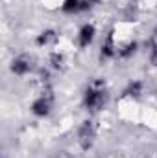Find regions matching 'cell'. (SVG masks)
I'll list each match as a JSON object with an SVG mask.
<instances>
[{
	"mask_svg": "<svg viewBox=\"0 0 157 158\" xmlns=\"http://www.w3.org/2000/svg\"><path fill=\"white\" fill-rule=\"evenodd\" d=\"M34 112L39 114V116H44V114L48 112V101H46L44 98H41V99H37V101L34 103Z\"/></svg>",
	"mask_w": 157,
	"mask_h": 158,
	"instance_id": "4",
	"label": "cell"
},
{
	"mask_svg": "<svg viewBox=\"0 0 157 158\" xmlns=\"http://www.w3.org/2000/svg\"><path fill=\"white\" fill-rule=\"evenodd\" d=\"M92 35H94V28L92 26H83V30L79 33V44L81 46H87L92 40Z\"/></svg>",
	"mask_w": 157,
	"mask_h": 158,
	"instance_id": "3",
	"label": "cell"
},
{
	"mask_svg": "<svg viewBox=\"0 0 157 158\" xmlns=\"http://www.w3.org/2000/svg\"><path fill=\"white\" fill-rule=\"evenodd\" d=\"M104 101H105V92L102 88V83H92L91 88L87 90V96H85L87 107L92 109V110H96V109H100L104 105Z\"/></svg>",
	"mask_w": 157,
	"mask_h": 158,
	"instance_id": "1",
	"label": "cell"
},
{
	"mask_svg": "<svg viewBox=\"0 0 157 158\" xmlns=\"http://www.w3.org/2000/svg\"><path fill=\"white\" fill-rule=\"evenodd\" d=\"M92 2H96V0H92Z\"/></svg>",
	"mask_w": 157,
	"mask_h": 158,
	"instance_id": "9",
	"label": "cell"
},
{
	"mask_svg": "<svg viewBox=\"0 0 157 158\" xmlns=\"http://www.w3.org/2000/svg\"><path fill=\"white\" fill-rule=\"evenodd\" d=\"M129 92L137 96V94L141 92V83H135V85H131V88H129Z\"/></svg>",
	"mask_w": 157,
	"mask_h": 158,
	"instance_id": "8",
	"label": "cell"
},
{
	"mask_svg": "<svg viewBox=\"0 0 157 158\" xmlns=\"http://www.w3.org/2000/svg\"><path fill=\"white\" fill-rule=\"evenodd\" d=\"M79 138H81V145L87 149L91 145V140H92V127L89 125V121L81 127V132H79Z\"/></svg>",
	"mask_w": 157,
	"mask_h": 158,
	"instance_id": "2",
	"label": "cell"
},
{
	"mask_svg": "<svg viewBox=\"0 0 157 158\" xmlns=\"http://www.w3.org/2000/svg\"><path fill=\"white\" fill-rule=\"evenodd\" d=\"M78 0H67L65 2V11H72V9H78Z\"/></svg>",
	"mask_w": 157,
	"mask_h": 158,
	"instance_id": "6",
	"label": "cell"
},
{
	"mask_svg": "<svg viewBox=\"0 0 157 158\" xmlns=\"http://www.w3.org/2000/svg\"><path fill=\"white\" fill-rule=\"evenodd\" d=\"M50 37H52V31H46V33H43V35L39 37V40H37V42H39V44H44V42H48V39H50Z\"/></svg>",
	"mask_w": 157,
	"mask_h": 158,
	"instance_id": "7",
	"label": "cell"
},
{
	"mask_svg": "<svg viewBox=\"0 0 157 158\" xmlns=\"http://www.w3.org/2000/svg\"><path fill=\"white\" fill-rule=\"evenodd\" d=\"M26 70H28V64H26V61L19 59V61H15V63H13V72H15V74H24Z\"/></svg>",
	"mask_w": 157,
	"mask_h": 158,
	"instance_id": "5",
	"label": "cell"
}]
</instances>
